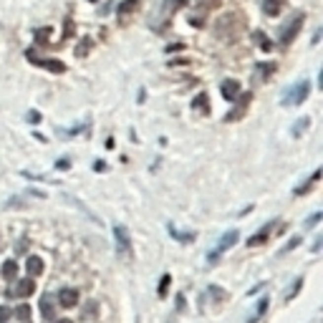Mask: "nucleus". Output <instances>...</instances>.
Wrapping results in <instances>:
<instances>
[{"instance_id": "nucleus-1", "label": "nucleus", "mask_w": 323, "mask_h": 323, "mask_svg": "<svg viewBox=\"0 0 323 323\" xmlns=\"http://www.w3.org/2000/svg\"><path fill=\"white\" fill-rule=\"evenodd\" d=\"M114 238H116V252L124 260H132L134 250H132V238H129V230L124 225H114Z\"/></svg>"}, {"instance_id": "nucleus-2", "label": "nucleus", "mask_w": 323, "mask_h": 323, "mask_svg": "<svg viewBox=\"0 0 323 323\" xmlns=\"http://www.w3.org/2000/svg\"><path fill=\"white\" fill-rule=\"evenodd\" d=\"M308 94H311V83L303 78V81H298L293 89H288L286 91V96H283V104H288V106H298V104H303L306 99H308Z\"/></svg>"}, {"instance_id": "nucleus-3", "label": "nucleus", "mask_w": 323, "mask_h": 323, "mask_svg": "<svg viewBox=\"0 0 323 323\" xmlns=\"http://www.w3.org/2000/svg\"><path fill=\"white\" fill-rule=\"evenodd\" d=\"M303 20H306V15L303 13H298V15H293V20L283 28V33H281V40H283V46H288V43L298 36V31L303 28Z\"/></svg>"}, {"instance_id": "nucleus-4", "label": "nucleus", "mask_w": 323, "mask_h": 323, "mask_svg": "<svg viewBox=\"0 0 323 323\" xmlns=\"http://www.w3.org/2000/svg\"><path fill=\"white\" fill-rule=\"evenodd\" d=\"M238 238H240V235H238V230H230V232H225L222 238H220V243H217V250H215V252L210 255V263H215V260H217V255H220V252L230 250L235 243H238Z\"/></svg>"}, {"instance_id": "nucleus-5", "label": "nucleus", "mask_w": 323, "mask_h": 323, "mask_svg": "<svg viewBox=\"0 0 323 323\" xmlns=\"http://www.w3.org/2000/svg\"><path fill=\"white\" fill-rule=\"evenodd\" d=\"M28 58L36 63V66H40V69H48V71H53V73H63V71H66V66H63L61 61H56V58H38L33 51H28Z\"/></svg>"}, {"instance_id": "nucleus-6", "label": "nucleus", "mask_w": 323, "mask_h": 323, "mask_svg": "<svg viewBox=\"0 0 323 323\" xmlns=\"http://www.w3.org/2000/svg\"><path fill=\"white\" fill-rule=\"evenodd\" d=\"M240 91H243V86H240V81H235V78H225L220 83V94H222L225 101H235L240 96Z\"/></svg>"}, {"instance_id": "nucleus-7", "label": "nucleus", "mask_w": 323, "mask_h": 323, "mask_svg": "<svg viewBox=\"0 0 323 323\" xmlns=\"http://www.w3.org/2000/svg\"><path fill=\"white\" fill-rule=\"evenodd\" d=\"M243 94V91H240ZM250 99H252V94H243V96H238V99H235V104H238V106H235V109L225 116V121H238L243 114H245V109H248V104H250Z\"/></svg>"}, {"instance_id": "nucleus-8", "label": "nucleus", "mask_w": 323, "mask_h": 323, "mask_svg": "<svg viewBox=\"0 0 323 323\" xmlns=\"http://www.w3.org/2000/svg\"><path fill=\"white\" fill-rule=\"evenodd\" d=\"M33 293H36L33 278H23V281L15 283V288H13V295H18V298H28V295H33Z\"/></svg>"}, {"instance_id": "nucleus-9", "label": "nucleus", "mask_w": 323, "mask_h": 323, "mask_svg": "<svg viewBox=\"0 0 323 323\" xmlns=\"http://www.w3.org/2000/svg\"><path fill=\"white\" fill-rule=\"evenodd\" d=\"M58 303H61L63 308H73V306L78 303V290H73V288H63V290L58 293Z\"/></svg>"}, {"instance_id": "nucleus-10", "label": "nucleus", "mask_w": 323, "mask_h": 323, "mask_svg": "<svg viewBox=\"0 0 323 323\" xmlns=\"http://www.w3.org/2000/svg\"><path fill=\"white\" fill-rule=\"evenodd\" d=\"M40 316L46 321H53L56 318V303L51 295H40Z\"/></svg>"}, {"instance_id": "nucleus-11", "label": "nucleus", "mask_w": 323, "mask_h": 323, "mask_svg": "<svg viewBox=\"0 0 323 323\" xmlns=\"http://www.w3.org/2000/svg\"><path fill=\"white\" fill-rule=\"evenodd\" d=\"M26 270H28V278H38L43 273V260L38 255H31L28 260H26Z\"/></svg>"}, {"instance_id": "nucleus-12", "label": "nucleus", "mask_w": 323, "mask_h": 323, "mask_svg": "<svg viewBox=\"0 0 323 323\" xmlns=\"http://www.w3.org/2000/svg\"><path fill=\"white\" fill-rule=\"evenodd\" d=\"M96 316H99V303L96 300H86L81 308V321H96Z\"/></svg>"}, {"instance_id": "nucleus-13", "label": "nucleus", "mask_w": 323, "mask_h": 323, "mask_svg": "<svg viewBox=\"0 0 323 323\" xmlns=\"http://www.w3.org/2000/svg\"><path fill=\"white\" fill-rule=\"evenodd\" d=\"M281 10H283V0H263V13L265 15L275 18Z\"/></svg>"}, {"instance_id": "nucleus-14", "label": "nucleus", "mask_w": 323, "mask_h": 323, "mask_svg": "<svg viewBox=\"0 0 323 323\" xmlns=\"http://www.w3.org/2000/svg\"><path fill=\"white\" fill-rule=\"evenodd\" d=\"M0 273H3L5 281H15V275H18V263H15V260H5V263H3V270H0Z\"/></svg>"}, {"instance_id": "nucleus-15", "label": "nucleus", "mask_w": 323, "mask_h": 323, "mask_svg": "<svg viewBox=\"0 0 323 323\" xmlns=\"http://www.w3.org/2000/svg\"><path fill=\"white\" fill-rule=\"evenodd\" d=\"M139 8V0H124V3L119 5V18H126V15H132L134 10Z\"/></svg>"}, {"instance_id": "nucleus-16", "label": "nucleus", "mask_w": 323, "mask_h": 323, "mask_svg": "<svg viewBox=\"0 0 323 323\" xmlns=\"http://www.w3.org/2000/svg\"><path fill=\"white\" fill-rule=\"evenodd\" d=\"M210 99H207V94H200L197 99H195V104H192V109H195L197 114L202 111V114H210V104H207Z\"/></svg>"}, {"instance_id": "nucleus-17", "label": "nucleus", "mask_w": 323, "mask_h": 323, "mask_svg": "<svg viewBox=\"0 0 323 323\" xmlns=\"http://www.w3.org/2000/svg\"><path fill=\"white\" fill-rule=\"evenodd\" d=\"M268 235H270V227H265V230H260V232H255L252 238L248 240V245H250V248H257V245H263V243L268 240Z\"/></svg>"}, {"instance_id": "nucleus-18", "label": "nucleus", "mask_w": 323, "mask_h": 323, "mask_svg": "<svg viewBox=\"0 0 323 323\" xmlns=\"http://www.w3.org/2000/svg\"><path fill=\"white\" fill-rule=\"evenodd\" d=\"M169 232H172V238H177V240H182V243H192V240L197 238L195 232H179L175 225H169Z\"/></svg>"}, {"instance_id": "nucleus-19", "label": "nucleus", "mask_w": 323, "mask_h": 323, "mask_svg": "<svg viewBox=\"0 0 323 323\" xmlns=\"http://www.w3.org/2000/svg\"><path fill=\"white\" fill-rule=\"evenodd\" d=\"M15 318H18L20 323H31V308H28L26 303H20V306L15 308Z\"/></svg>"}, {"instance_id": "nucleus-20", "label": "nucleus", "mask_w": 323, "mask_h": 323, "mask_svg": "<svg viewBox=\"0 0 323 323\" xmlns=\"http://www.w3.org/2000/svg\"><path fill=\"white\" fill-rule=\"evenodd\" d=\"M318 177H321V169H316V172H313V177L308 179V184H306V187H298V189H295V195H306V192H308V189L318 182Z\"/></svg>"}, {"instance_id": "nucleus-21", "label": "nucleus", "mask_w": 323, "mask_h": 323, "mask_svg": "<svg viewBox=\"0 0 323 323\" xmlns=\"http://www.w3.org/2000/svg\"><path fill=\"white\" fill-rule=\"evenodd\" d=\"M187 5V0H167L164 3V13H175L177 8H184Z\"/></svg>"}, {"instance_id": "nucleus-22", "label": "nucleus", "mask_w": 323, "mask_h": 323, "mask_svg": "<svg viewBox=\"0 0 323 323\" xmlns=\"http://www.w3.org/2000/svg\"><path fill=\"white\" fill-rule=\"evenodd\" d=\"M273 73V66H257L255 69V81H265Z\"/></svg>"}, {"instance_id": "nucleus-23", "label": "nucleus", "mask_w": 323, "mask_h": 323, "mask_svg": "<svg viewBox=\"0 0 323 323\" xmlns=\"http://www.w3.org/2000/svg\"><path fill=\"white\" fill-rule=\"evenodd\" d=\"M255 40H257V46H260L263 51H270L273 46H270V40H268V36L265 33H255Z\"/></svg>"}, {"instance_id": "nucleus-24", "label": "nucleus", "mask_w": 323, "mask_h": 323, "mask_svg": "<svg viewBox=\"0 0 323 323\" xmlns=\"http://www.w3.org/2000/svg\"><path fill=\"white\" fill-rule=\"evenodd\" d=\"M169 281H172V275L164 273V275H162V281H159V295H162V298H164L167 290H169Z\"/></svg>"}, {"instance_id": "nucleus-25", "label": "nucleus", "mask_w": 323, "mask_h": 323, "mask_svg": "<svg viewBox=\"0 0 323 323\" xmlns=\"http://www.w3.org/2000/svg\"><path fill=\"white\" fill-rule=\"evenodd\" d=\"M308 121H311V119H306V116H303V119H298V124H295V129H293V134L298 137L300 132H306V129H308Z\"/></svg>"}, {"instance_id": "nucleus-26", "label": "nucleus", "mask_w": 323, "mask_h": 323, "mask_svg": "<svg viewBox=\"0 0 323 323\" xmlns=\"http://www.w3.org/2000/svg\"><path fill=\"white\" fill-rule=\"evenodd\" d=\"M321 217H323V215H321V212H316V215H311V217L306 220V230H311V227H316Z\"/></svg>"}, {"instance_id": "nucleus-27", "label": "nucleus", "mask_w": 323, "mask_h": 323, "mask_svg": "<svg viewBox=\"0 0 323 323\" xmlns=\"http://www.w3.org/2000/svg\"><path fill=\"white\" fill-rule=\"evenodd\" d=\"M10 316H13V313H10V308H8V306H0V323H8V321H10Z\"/></svg>"}, {"instance_id": "nucleus-28", "label": "nucleus", "mask_w": 323, "mask_h": 323, "mask_svg": "<svg viewBox=\"0 0 323 323\" xmlns=\"http://www.w3.org/2000/svg\"><path fill=\"white\" fill-rule=\"evenodd\" d=\"M200 5H202V8H220L222 0H200Z\"/></svg>"}, {"instance_id": "nucleus-29", "label": "nucleus", "mask_w": 323, "mask_h": 323, "mask_svg": "<svg viewBox=\"0 0 323 323\" xmlns=\"http://www.w3.org/2000/svg\"><path fill=\"white\" fill-rule=\"evenodd\" d=\"M51 36V28H43V31H38L36 33V38H38V43H46V38Z\"/></svg>"}, {"instance_id": "nucleus-30", "label": "nucleus", "mask_w": 323, "mask_h": 323, "mask_svg": "<svg viewBox=\"0 0 323 323\" xmlns=\"http://www.w3.org/2000/svg\"><path fill=\"white\" fill-rule=\"evenodd\" d=\"M300 243H303V240H300V238H293V240H290V243H288V245L283 248V252H290V250H293V248H298Z\"/></svg>"}, {"instance_id": "nucleus-31", "label": "nucleus", "mask_w": 323, "mask_h": 323, "mask_svg": "<svg viewBox=\"0 0 323 323\" xmlns=\"http://www.w3.org/2000/svg\"><path fill=\"white\" fill-rule=\"evenodd\" d=\"M300 286H303V278H298V281H295V286H293V290L288 293V298H293V295H295V293L300 290Z\"/></svg>"}, {"instance_id": "nucleus-32", "label": "nucleus", "mask_w": 323, "mask_h": 323, "mask_svg": "<svg viewBox=\"0 0 323 323\" xmlns=\"http://www.w3.org/2000/svg\"><path fill=\"white\" fill-rule=\"evenodd\" d=\"M28 121H31V124H38V121H40L38 111H28Z\"/></svg>"}, {"instance_id": "nucleus-33", "label": "nucleus", "mask_w": 323, "mask_h": 323, "mask_svg": "<svg viewBox=\"0 0 323 323\" xmlns=\"http://www.w3.org/2000/svg\"><path fill=\"white\" fill-rule=\"evenodd\" d=\"M265 311H268V298H263L260 306H257V313H265Z\"/></svg>"}, {"instance_id": "nucleus-34", "label": "nucleus", "mask_w": 323, "mask_h": 323, "mask_svg": "<svg viewBox=\"0 0 323 323\" xmlns=\"http://www.w3.org/2000/svg\"><path fill=\"white\" fill-rule=\"evenodd\" d=\"M15 250H18V252H26V250H28V243H26V240H20V243L15 245Z\"/></svg>"}, {"instance_id": "nucleus-35", "label": "nucleus", "mask_w": 323, "mask_h": 323, "mask_svg": "<svg viewBox=\"0 0 323 323\" xmlns=\"http://www.w3.org/2000/svg\"><path fill=\"white\" fill-rule=\"evenodd\" d=\"M58 169H69L71 164H69V159H58V164H56Z\"/></svg>"}, {"instance_id": "nucleus-36", "label": "nucleus", "mask_w": 323, "mask_h": 323, "mask_svg": "<svg viewBox=\"0 0 323 323\" xmlns=\"http://www.w3.org/2000/svg\"><path fill=\"white\" fill-rule=\"evenodd\" d=\"M53 323H73V321H71V318H61V321H56V318H53Z\"/></svg>"}, {"instance_id": "nucleus-37", "label": "nucleus", "mask_w": 323, "mask_h": 323, "mask_svg": "<svg viewBox=\"0 0 323 323\" xmlns=\"http://www.w3.org/2000/svg\"><path fill=\"white\" fill-rule=\"evenodd\" d=\"M91 3H96V0H91Z\"/></svg>"}]
</instances>
